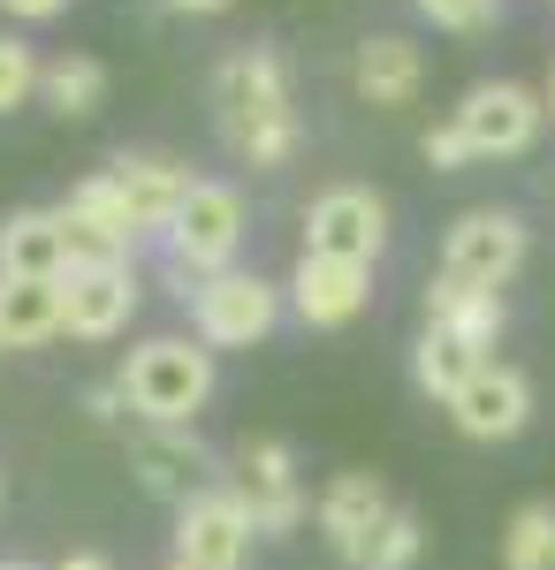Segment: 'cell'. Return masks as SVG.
I'll return each instance as SVG.
<instances>
[{"label": "cell", "mask_w": 555, "mask_h": 570, "mask_svg": "<svg viewBox=\"0 0 555 570\" xmlns=\"http://www.w3.org/2000/svg\"><path fill=\"white\" fill-rule=\"evenodd\" d=\"M0 274H8V282H61V274H69L61 220L46 214V206H23V214L0 220Z\"/></svg>", "instance_id": "obj_17"}, {"label": "cell", "mask_w": 555, "mask_h": 570, "mask_svg": "<svg viewBox=\"0 0 555 570\" xmlns=\"http://www.w3.org/2000/svg\"><path fill=\"white\" fill-rule=\"evenodd\" d=\"M487 357L471 351V343H457V335H441V327H427L419 335V351H411V381H419V395H434V403H449V395L465 389L471 373H479Z\"/></svg>", "instance_id": "obj_20"}, {"label": "cell", "mask_w": 555, "mask_h": 570, "mask_svg": "<svg viewBox=\"0 0 555 570\" xmlns=\"http://www.w3.org/2000/svg\"><path fill=\"white\" fill-rule=\"evenodd\" d=\"M0 570H39V563H16V556H8V563H0Z\"/></svg>", "instance_id": "obj_31"}, {"label": "cell", "mask_w": 555, "mask_h": 570, "mask_svg": "<svg viewBox=\"0 0 555 570\" xmlns=\"http://www.w3.org/2000/svg\"><path fill=\"white\" fill-rule=\"evenodd\" d=\"M39 85H46V69L31 61V46H23V39H0V115H16Z\"/></svg>", "instance_id": "obj_24"}, {"label": "cell", "mask_w": 555, "mask_h": 570, "mask_svg": "<svg viewBox=\"0 0 555 570\" xmlns=\"http://www.w3.org/2000/svg\"><path fill=\"white\" fill-rule=\"evenodd\" d=\"M427 327H441V335H457V343H471V351L487 357L495 335H503V289H471L457 274H434L427 282Z\"/></svg>", "instance_id": "obj_16"}, {"label": "cell", "mask_w": 555, "mask_h": 570, "mask_svg": "<svg viewBox=\"0 0 555 570\" xmlns=\"http://www.w3.org/2000/svg\"><path fill=\"white\" fill-rule=\"evenodd\" d=\"M252 540L259 525L236 487H206L198 502L175 510V563H191V570H244Z\"/></svg>", "instance_id": "obj_5"}, {"label": "cell", "mask_w": 555, "mask_h": 570, "mask_svg": "<svg viewBox=\"0 0 555 570\" xmlns=\"http://www.w3.org/2000/svg\"><path fill=\"white\" fill-rule=\"evenodd\" d=\"M419 548H427V525H419V510H403V502H396V518L373 532V548L358 556V570H411V563H419Z\"/></svg>", "instance_id": "obj_23"}, {"label": "cell", "mask_w": 555, "mask_h": 570, "mask_svg": "<svg viewBox=\"0 0 555 570\" xmlns=\"http://www.w3.org/2000/svg\"><path fill=\"white\" fill-rule=\"evenodd\" d=\"M228 487L244 494V510H252L259 540H282V532L304 525V487H298V456H290V441L259 434L236 449V472H228Z\"/></svg>", "instance_id": "obj_6"}, {"label": "cell", "mask_w": 555, "mask_h": 570, "mask_svg": "<svg viewBox=\"0 0 555 570\" xmlns=\"http://www.w3.org/2000/svg\"><path fill=\"white\" fill-rule=\"evenodd\" d=\"M129 472L145 480V494H160V502H198L206 487H198V441L191 426H145V434L129 441Z\"/></svg>", "instance_id": "obj_14"}, {"label": "cell", "mask_w": 555, "mask_h": 570, "mask_svg": "<svg viewBox=\"0 0 555 570\" xmlns=\"http://www.w3.org/2000/svg\"><path fill=\"white\" fill-rule=\"evenodd\" d=\"M548 115H555V69H548Z\"/></svg>", "instance_id": "obj_32"}, {"label": "cell", "mask_w": 555, "mask_h": 570, "mask_svg": "<svg viewBox=\"0 0 555 570\" xmlns=\"http://www.w3.org/2000/svg\"><path fill=\"white\" fill-rule=\"evenodd\" d=\"M236 244H244V198L228 183H191L183 214L168 220V274L198 289L206 274H228Z\"/></svg>", "instance_id": "obj_3"}, {"label": "cell", "mask_w": 555, "mask_h": 570, "mask_svg": "<svg viewBox=\"0 0 555 570\" xmlns=\"http://www.w3.org/2000/svg\"><path fill=\"white\" fill-rule=\"evenodd\" d=\"M388 244V206L373 190L342 183V190H320L312 214H304V252L312 259H350V266H373Z\"/></svg>", "instance_id": "obj_7"}, {"label": "cell", "mask_w": 555, "mask_h": 570, "mask_svg": "<svg viewBox=\"0 0 555 570\" xmlns=\"http://www.w3.org/2000/svg\"><path fill=\"white\" fill-rule=\"evenodd\" d=\"M168 8H183V16H221L228 0H168Z\"/></svg>", "instance_id": "obj_30"}, {"label": "cell", "mask_w": 555, "mask_h": 570, "mask_svg": "<svg viewBox=\"0 0 555 570\" xmlns=\"http://www.w3.org/2000/svg\"><path fill=\"white\" fill-rule=\"evenodd\" d=\"M115 381H123L129 411L145 426H191L206 411V395H214V351L183 343V335H160V343H137Z\"/></svg>", "instance_id": "obj_2"}, {"label": "cell", "mask_w": 555, "mask_h": 570, "mask_svg": "<svg viewBox=\"0 0 555 570\" xmlns=\"http://www.w3.org/2000/svg\"><path fill=\"white\" fill-rule=\"evenodd\" d=\"M46 107L53 115H99V99H107V69L91 61V53H61V61H46Z\"/></svg>", "instance_id": "obj_21"}, {"label": "cell", "mask_w": 555, "mask_h": 570, "mask_svg": "<svg viewBox=\"0 0 555 570\" xmlns=\"http://www.w3.org/2000/svg\"><path fill=\"white\" fill-rule=\"evenodd\" d=\"M61 335V282H8L0 274V351H39Z\"/></svg>", "instance_id": "obj_19"}, {"label": "cell", "mask_w": 555, "mask_h": 570, "mask_svg": "<svg viewBox=\"0 0 555 570\" xmlns=\"http://www.w3.org/2000/svg\"><path fill=\"white\" fill-rule=\"evenodd\" d=\"M168 570H191V563H168Z\"/></svg>", "instance_id": "obj_33"}, {"label": "cell", "mask_w": 555, "mask_h": 570, "mask_svg": "<svg viewBox=\"0 0 555 570\" xmlns=\"http://www.w3.org/2000/svg\"><path fill=\"white\" fill-rule=\"evenodd\" d=\"M419 77H427V61H419V46L381 31V39L358 46V61H350V85L366 107H411L419 99Z\"/></svg>", "instance_id": "obj_18"}, {"label": "cell", "mask_w": 555, "mask_h": 570, "mask_svg": "<svg viewBox=\"0 0 555 570\" xmlns=\"http://www.w3.org/2000/svg\"><path fill=\"white\" fill-rule=\"evenodd\" d=\"M503 570H555V502H525L503 532Z\"/></svg>", "instance_id": "obj_22"}, {"label": "cell", "mask_w": 555, "mask_h": 570, "mask_svg": "<svg viewBox=\"0 0 555 570\" xmlns=\"http://www.w3.org/2000/svg\"><path fill=\"white\" fill-rule=\"evenodd\" d=\"M373 297V266H350V259H312L304 252L298 274H290V305H298L304 327H350Z\"/></svg>", "instance_id": "obj_13"}, {"label": "cell", "mask_w": 555, "mask_h": 570, "mask_svg": "<svg viewBox=\"0 0 555 570\" xmlns=\"http://www.w3.org/2000/svg\"><path fill=\"white\" fill-rule=\"evenodd\" d=\"M541 115H548V99H533L525 85H471L457 107V130L471 137L479 160H510L541 137Z\"/></svg>", "instance_id": "obj_9"}, {"label": "cell", "mask_w": 555, "mask_h": 570, "mask_svg": "<svg viewBox=\"0 0 555 570\" xmlns=\"http://www.w3.org/2000/svg\"><path fill=\"white\" fill-rule=\"evenodd\" d=\"M129 312H137V274L123 266H69L61 274V335H77V343H107V335H123Z\"/></svg>", "instance_id": "obj_10"}, {"label": "cell", "mask_w": 555, "mask_h": 570, "mask_svg": "<svg viewBox=\"0 0 555 570\" xmlns=\"http://www.w3.org/2000/svg\"><path fill=\"white\" fill-rule=\"evenodd\" d=\"M115 183H123L137 228H160V236H168V220L183 214V198H191L198 176H183L168 153H115Z\"/></svg>", "instance_id": "obj_15"}, {"label": "cell", "mask_w": 555, "mask_h": 570, "mask_svg": "<svg viewBox=\"0 0 555 570\" xmlns=\"http://www.w3.org/2000/svg\"><path fill=\"white\" fill-rule=\"evenodd\" d=\"M517 266H525V220L503 206H471L457 214L449 244H441V274H457L471 289H503Z\"/></svg>", "instance_id": "obj_8"}, {"label": "cell", "mask_w": 555, "mask_h": 570, "mask_svg": "<svg viewBox=\"0 0 555 570\" xmlns=\"http://www.w3.org/2000/svg\"><path fill=\"white\" fill-rule=\"evenodd\" d=\"M465 160H479V153H471V137L457 130V122L427 130V168H465Z\"/></svg>", "instance_id": "obj_26"}, {"label": "cell", "mask_w": 555, "mask_h": 570, "mask_svg": "<svg viewBox=\"0 0 555 570\" xmlns=\"http://www.w3.org/2000/svg\"><path fill=\"white\" fill-rule=\"evenodd\" d=\"M495 8H503V0H419V16H427L434 31H487Z\"/></svg>", "instance_id": "obj_25"}, {"label": "cell", "mask_w": 555, "mask_h": 570, "mask_svg": "<svg viewBox=\"0 0 555 570\" xmlns=\"http://www.w3.org/2000/svg\"><path fill=\"white\" fill-rule=\"evenodd\" d=\"M0 8H8V16H23V23H46V16H61L69 0H0Z\"/></svg>", "instance_id": "obj_28"}, {"label": "cell", "mask_w": 555, "mask_h": 570, "mask_svg": "<svg viewBox=\"0 0 555 570\" xmlns=\"http://www.w3.org/2000/svg\"><path fill=\"white\" fill-rule=\"evenodd\" d=\"M320 532H328V548H335L342 563H358L366 548H373V532L396 518V502H388L381 472H335V480L320 487Z\"/></svg>", "instance_id": "obj_12"}, {"label": "cell", "mask_w": 555, "mask_h": 570, "mask_svg": "<svg viewBox=\"0 0 555 570\" xmlns=\"http://www.w3.org/2000/svg\"><path fill=\"white\" fill-rule=\"evenodd\" d=\"M53 570H115V563H107L99 548H69V556H61V563H53Z\"/></svg>", "instance_id": "obj_29"}, {"label": "cell", "mask_w": 555, "mask_h": 570, "mask_svg": "<svg viewBox=\"0 0 555 570\" xmlns=\"http://www.w3.org/2000/svg\"><path fill=\"white\" fill-rule=\"evenodd\" d=\"M449 419H457V434H471V441H510V434H525V419H533V381H525L517 365H503V357H487L465 389L449 395Z\"/></svg>", "instance_id": "obj_11"}, {"label": "cell", "mask_w": 555, "mask_h": 570, "mask_svg": "<svg viewBox=\"0 0 555 570\" xmlns=\"http://www.w3.org/2000/svg\"><path fill=\"white\" fill-rule=\"evenodd\" d=\"M85 411H91V419H123V411H129L123 381H107V389H91V395H85Z\"/></svg>", "instance_id": "obj_27"}, {"label": "cell", "mask_w": 555, "mask_h": 570, "mask_svg": "<svg viewBox=\"0 0 555 570\" xmlns=\"http://www.w3.org/2000/svg\"><path fill=\"white\" fill-rule=\"evenodd\" d=\"M214 122L228 137L236 160L252 168H282L298 153V107H290V77H282V53L244 46L214 69Z\"/></svg>", "instance_id": "obj_1"}, {"label": "cell", "mask_w": 555, "mask_h": 570, "mask_svg": "<svg viewBox=\"0 0 555 570\" xmlns=\"http://www.w3.org/2000/svg\"><path fill=\"white\" fill-rule=\"evenodd\" d=\"M274 320H282V289L259 282V274L228 266V274H206L191 289V327H198L206 351H252L259 335H274Z\"/></svg>", "instance_id": "obj_4"}]
</instances>
